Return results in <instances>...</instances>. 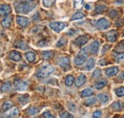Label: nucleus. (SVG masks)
<instances>
[{"instance_id":"15","label":"nucleus","mask_w":124,"mask_h":118,"mask_svg":"<svg viewBox=\"0 0 124 118\" xmlns=\"http://www.w3.org/2000/svg\"><path fill=\"white\" fill-rule=\"evenodd\" d=\"M18 113H19L18 108H13L12 109L10 108V110L7 113H5L3 116H5V117H15L16 115H18Z\"/></svg>"},{"instance_id":"2","label":"nucleus","mask_w":124,"mask_h":118,"mask_svg":"<svg viewBox=\"0 0 124 118\" xmlns=\"http://www.w3.org/2000/svg\"><path fill=\"white\" fill-rule=\"evenodd\" d=\"M54 70V67L52 65H49V64L43 65V66H41L37 70V77H39V78H46L50 74L53 73Z\"/></svg>"},{"instance_id":"16","label":"nucleus","mask_w":124,"mask_h":118,"mask_svg":"<svg viewBox=\"0 0 124 118\" xmlns=\"http://www.w3.org/2000/svg\"><path fill=\"white\" fill-rule=\"evenodd\" d=\"M1 24H2V26H3L4 28H9V27L12 25V17L7 15V16L2 20Z\"/></svg>"},{"instance_id":"32","label":"nucleus","mask_w":124,"mask_h":118,"mask_svg":"<svg viewBox=\"0 0 124 118\" xmlns=\"http://www.w3.org/2000/svg\"><path fill=\"white\" fill-rule=\"evenodd\" d=\"M116 94L118 97H122V96H124V88L123 87L118 88L116 89Z\"/></svg>"},{"instance_id":"17","label":"nucleus","mask_w":124,"mask_h":118,"mask_svg":"<svg viewBox=\"0 0 124 118\" xmlns=\"http://www.w3.org/2000/svg\"><path fill=\"white\" fill-rule=\"evenodd\" d=\"M98 48H99V42H98L97 40L93 41V43L90 45V47H89V49H90L91 53H93V54H96V53H97Z\"/></svg>"},{"instance_id":"9","label":"nucleus","mask_w":124,"mask_h":118,"mask_svg":"<svg viewBox=\"0 0 124 118\" xmlns=\"http://www.w3.org/2000/svg\"><path fill=\"white\" fill-rule=\"evenodd\" d=\"M16 21L18 23V25H20L21 27H27L28 24H29V19L25 16H21V15H18L16 17Z\"/></svg>"},{"instance_id":"25","label":"nucleus","mask_w":124,"mask_h":118,"mask_svg":"<svg viewBox=\"0 0 124 118\" xmlns=\"http://www.w3.org/2000/svg\"><path fill=\"white\" fill-rule=\"evenodd\" d=\"M85 16V15L82 13V12H78V13H76L75 15L72 16V20H78V19H81V18H83Z\"/></svg>"},{"instance_id":"41","label":"nucleus","mask_w":124,"mask_h":118,"mask_svg":"<svg viewBox=\"0 0 124 118\" xmlns=\"http://www.w3.org/2000/svg\"><path fill=\"white\" fill-rule=\"evenodd\" d=\"M46 40H42V41H40V42H39V46H43V45H46Z\"/></svg>"},{"instance_id":"18","label":"nucleus","mask_w":124,"mask_h":118,"mask_svg":"<svg viewBox=\"0 0 124 118\" xmlns=\"http://www.w3.org/2000/svg\"><path fill=\"white\" fill-rule=\"evenodd\" d=\"M94 64H95L94 59H93V58H90V59H88L87 63H86V69H87V70H91V69H93V66H94Z\"/></svg>"},{"instance_id":"29","label":"nucleus","mask_w":124,"mask_h":118,"mask_svg":"<svg viewBox=\"0 0 124 118\" xmlns=\"http://www.w3.org/2000/svg\"><path fill=\"white\" fill-rule=\"evenodd\" d=\"M13 107V103L11 101H6L4 105H3V110L6 111V110H9L11 108Z\"/></svg>"},{"instance_id":"44","label":"nucleus","mask_w":124,"mask_h":118,"mask_svg":"<svg viewBox=\"0 0 124 118\" xmlns=\"http://www.w3.org/2000/svg\"><path fill=\"white\" fill-rule=\"evenodd\" d=\"M116 3H120V4H121V3H124V0H116Z\"/></svg>"},{"instance_id":"34","label":"nucleus","mask_w":124,"mask_h":118,"mask_svg":"<svg viewBox=\"0 0 124 118\" xmlns=\"http://www.w3.org/2000/svg\"><path fill=\"white\" fill-rule=\"evenodd\" d=\"M66 43H67V39H66L65 38H62L61 39L58 40V42H57L56 46H57V47H61V46H64Z\"/></svg>"},{"instance_id":"1","label":"nucleus","mask_w":124,"mask_h":118,"mask_svg":"<svg viewBox=\"0 0 124 118\" xmlns=\"http://www.w3.org/2000/svg\"><path fill=\"white\" fill-rule=\"evenodd\" d=\"M34 7H35V5L33 3H31V1H29V0H22V1L18 2L16 5V10L17 13L27 14V13L31 12V10H33Z\"/></svg>"},{"instance_id":"10","label":"nucleus","mask_w":124,"mask_h":118,"mask_svg":"<svg viewBox=\"0 0 124 118\" xmlns=\"http://www.w3.org/2000/svg\"><path fill=\"white\" fill-rule=\"evenodd\" d=\"M15 87L17 90H25L28 88V84L26 82L20 81V80H16L15 82Z\"/></svg>"},{"instance_id":"40","label":"nucleus","mask_w":124,"mask_h":118,"mask_svg":"<svg viewBox=\"0 0 124 118\" xmlns=\"http://www.w3.org/2000/svg\"><path fill=\"white\" fill-rule=\"evenodd\" d=\"M93 117L96 118V117H101V112L99 111V110H96V111H94L93 114Z\"/></svg>"},{"instance_id":"24","label":"nucleus","mask_w":124,"mask_h":118,"mask_svg":"<svg viewBox=\"0 0 124 118\" xmlns=\"http://www.w3.org/2000/svg\"><path fill=\"white\" fill-rule=\"evenodd\" d=\"M98 99L100 100V102L102 104H105V103H107L109 101V96L107 95V94H99L98 95Z\"/></svg>"},{"instance_id":"13","label":"nucleus","mask_w":124,"mask_h":118,"mask_svg":"<svg viewBox=\"0 0 124 118\" xmlns=\"http://www.w3.org/2000/svg\"><path fill=\"white\" fill-rule=\"evenodd\" d=\"M118 67L117 66H114V67H110V68H107L105 70V73L108 77H113V76H116V74L118 73Z\"/></svg>"},{"instance_id":"38","label":"nucleus","mask_w":124,"mask_h":118,"mask_svg":"<svg viewBox=\"0 0 124 118\" xmlns=\"http://www.w3.org/2000/svg\"><path fill=\"white\" fill-rule=\"evenodd\" d=\"M100 76H101V70L100 69H96L93 74V78H99Z\"/></svg>"},{"instance_id":"39","label":"nucleus","mask_w":124,"mask_h":118,"mask_svg":"<svg viewBox=\"0 0 124 118\" xmlns=\"http://www.w3.org/2000/svg\"><path fill=\"white\" fill-rule=\"evenodd\" d=\"M42 116H43V117H46V118H54V115H53L50 111H46V112H44V113L42 114Z\"/></svg>"},{"instance_id":"45","label":"nucleus","mask_w":124,"mask_h":118,"mask_svg":"<svg viewBox=\"0 0 124 118\" xmlns=\"http://www.w3.org/2000/svg\"><path fill=\"white\" fill-rule=\"evenodd\" d=\"M109 48H110V46H109V45H107L106 47H104V48H103V52H104V51H106V50L109 49Z\"/></svg>"},{"instance_id":"43","label":"nucleus","mask_w":124,"mask_h":118,"mask_svg":"<svg viewBox=\"0 0 124 118\" xmlns=\"http://www.w3.org/2000/svg\"><path fill=\"white\" fill-rule=\"evenodd\" d=\"M119 79H124V72H122L119 75Z\"/></svg>"},{"instance_id":"19","label":"nucleus","mask_w":124,"mask_h":118,"mask_svg":"<svg viewBox=\"0 0 124 118\" xmlns=\"http://www.w3.org/2000/svg\"><path fill=\"white\" fill-rule=\"evenodd\" d=\"M74 82H75V78H74V76H72V75L67 76L66 79H65V84H66V86H68V87H71V86L74 84Z\"/></svg>"},{"instance_id":"11","label":"nucleus","mask_w":124,"mask_h":118,"mask_svg":"<svg viewBox=\"0 0 124 118\" xmlns=\"http://www.w3.org/2000/svg\"><path fill=\"white\" fill-rule=\"evenodd\" d=\"M117 37H118V34H117L116 31H110V32H108L106 34V39H108L109 41H111V42L116 41Z\"/></svg>"},{"instance_id":"35","label":"nucleus","mask_w":124,"mask_h":118,"mask_svg":"<svg viewBox=\"0 0 124 118\" xmlns=\"http://www.w3.org/2000/svg\"><path fill=\"white\" fill-rule=\"evenodd\" d=\"M95 101H96L95 98H90V99H88V100L85 102V105H86V106H92V105H93V104L95 103Z\"/></svg>"},{"instance_id":"30","label":"nucleus","mask_w":124,"mask_h":118,"mask_svg":"<svg viewBox=\"0 0 124 118\" xmlns=\"http://www.w3.org/2000/svg\"><path fill=\"white\" fill-rule=\"evenodd\" d=\"M122 105L123 104L120 103V102H115V103H113V105H112V108H114L116 110H118V109L122 108Z\"/></svg>"},{"instance_id":"28","label":"nucleus","mask_w":124,"mask_h":118,"mask_svg":"<svg viewBox=\"0 0 124 118\" xmlns=\"http://www.w3.org/2000/svg\"><path fill=\"white\" fill-rule=\"evenodd\" d=\"M53 55H54V54H53V52H52V51H45V52H43V54H42L43 59H52Z\"/></svg>"},{"instance_id":"3","label":"nucleus","mask_w":124,"mask_h":118,"mask_svg":"<svg viewBox=\"0 0 124 118\" xmlns=\"http://www.w3.org/2000/svg\"><path fill=\"white\" fill-rule=\"evenodd\" d=\"M86 58H87V49L85 48V49H83L78 56L76 57V59H75V64L76 65H81V64H83L85 62V60H86Z\"/></svg>"},{"instance_id":"20","label":"nucleus","mask_w":124,"mask_h":118,"mask_svg":"<svg viewBox=\"0 0 124 118\" xmlns=\"http://www.w3.org/2000/svg\"><path fill=\"white\" fill-rule=\"evenodd\" d=\"M12 88V84H11V82H5L2 86H1V91L2 92H5V91H8V90H10Z\"/></svg>"},{"instance_id":"36","label":"nucleus","mask_w":124,"mask_h":118,"mask_svg":"<svg viewBox=\"0 0 124 118\" xmlns=\"http://www.w3.org/2000/svg\"><path fill=\"white\" fill-rule=\"evenodd\" d=\"M60 117L64 118V117H69V118H73L74 117V115L73 114H70L69 112H67V111H64V112H62L61 114H60Z\"/></svg>"},{"instance_id":"6","label":"nucleus","mask_w":124,"mask_h":118,"mask_svg":"<svg viewBox=\"0 0 124 118\" xmlns=\"http://www.w3.org/2000/svg\"><path fill=\"white\" fill-rule=\"evenodd\" d=\"M11 7L9 5H6V4H3V5H0V15L1 16H7L11 14Z\"/></svg>"},{"instance_id":"12","label":"nucleus","mask_w":124,"mask_h":118,"mask_svg":"<svg viewBox=\"0 0 124 118\" xmlns=\"http://www.w3.org/2000/svg\"><path fill=\"white\" fill-rule=\"evenodd\" d=\"M9 58L12 59V60H14V61H20L21 59H22V56L17 51H12L10 53V55H9Z\"/></svg>"},{"instance_id":"4","label":"nucleus","mask_w":124,"mask_h":118,"mask_svg":"<svg viewBox=\"0 0 124 118\" xmlns=\"http://www.w3.org/2000/svg\"><path fill=\"white\" fill-rule=\"evenodd\" d=\"M50 28L55 32H60L66 27V23L64 22H52L49 24Z\"/></svg>"},{"instance_id":"23","label":"nucleus","mask_w":124,"mask_h":118,"mask_svg":"<svg viewBox=\"0 0 124 118\" xmlns=\"http://www.w3.org/2000/svg\"><path fill=\"white\" fill-rule=\"evenodd\" d=\"M105 10H106V6H104V5H97V6L95 7L94 13H95V14H101V13H103Z\"/></svg>"},{"instance_id":"46","label":"nucleus","mask_w":124,"mask_h":118,"mask_svg":"<svg viewBox=\"0 0 124 118\" xmlns=\"http://www.w3.org/2000/svg\"><path fill=\"white\" fill-rule=\"evenodd\" d=\"M37 17H38V14H36L35 15H33V16H32V19H35V18H37Z\"/></svg>"},{"instance_id":"22","label":"nucleus","mask_w":124,"mask_h":118,"mask_svg":"<svg viewBox=\"0 0 124 118\" xmlns=\"http://www.w3.org/2000/svg\"><path fill=\"white\" fill-rule=\"evenodd\" d=\"M26 59L29 62H33L35 60V54L33 52H28L26 54Z\"/></svg>"},{"instance_id":"21","label":"nucleus","mask_w":124,"mask_h":118,"mask_svg":"<svg viewBox=\"0 0 124 118\" xmlns=\"http://www.w3.org/2000/svg\"><path fill=\"white\" fill-rule=\"evenodd\" d=\"M93 91L92 88H86L81 92V96L82 97H90L91 95H93Z\"/></svg>"},{"instance_id":"48","label":"nucleus","mask_w":124,"mask_h":118,"mask_svg":"<svg viewBox=\"0 0 124 118\" xmlns=\"http://www.w3.org/2000/svg\"><path fill=\"white\" fill-rule=\"evenodd\" d=\"M0 71H1V67H0Z\"/></svg>"},{"instance_id":"49","label":"nucleus","mask_w":124,"mask_h":118,"mask_svg":"<svg viewBox=\"0 0 124 118\" xmlns=\"http://www.w3.org/2000/svg\"><path fill=\"white\" fill-rule=\"evenodd\" d=\"M123 35H124V31H123Z\"/></svg>"},{"instance_id":"42","label":"nucleus","mask_w":124,"mask_h":118,"mask_svg":"<svg viewBox=\"0 0 124 118\" xmlns=\"http://www.w3.org/2000/svg\"><path fill=\"white\" fill-rule=\"evenodd\" d=\"M124 58V55H121V56H118L117 58H116V60H121V59Z\"/></svg>"},{"instance_id":"8","label":"nucleus","mask_w":124,"mask_h":118,"mask_svg":"<svg viewBox=\"0 0 124 118\" xmlns=\"http://www.w3.org/2000/svg\"><path fill=\"white\" fill-rule=\"evenodd\" d=\"M58 64L64 70H67V69L70 68V59L67 58V57H63L58 60Z\"/></svg>"},{"instance_id":"47","label":"nucleus","mask_w":124,"mask_h":118,"mask_svg":"<svg viewBox=\"0 0 124 118\" xmlns=\"http://www.w3.org/2000/svg\"><path fill=\"white\" fill-rule=\"evenodd\" d=\"M29 1H34V0H29Z\"/></svg>"},{"instance_id":"31","label":"nucleus","mask_w":124,"mask_h":118,"mask_svg":"<svg viewBox=\"0 0 124 118\" xmlns=\"http://www.w3.org/2000/svg\"><path fill=\"white\" fill-rule=\"evenodd\" d=\"M16 47H18V48H20V49H26L28 46L27 44L25 43V42H23V41H16Z\"/></svg>"},{"instance_id":"37","label":"nucleus","mask_w":124,"mask_h":118,"mask_svg":"<svg viewBox=\"0 0 124 118\" xmlns=\"http://www.w3.org/2000/svg\"><path fill=\"white\" fill-rule=\"evenodd\" d=\"M109 15H110L111 18H115V17L117 15V11H116V10H112V11H110Z\"/></svg>"},{"instance_id":"27","label":"nucleus","mask_w":124,"mask_h":118,"mask_svg":"<svg viewBox=\"0 0 124 118\" xmlns=\"http://www.w3.org/2000/svg\"><path fill=\"white\" fill-rule=\"evenodd\" d=\"M38 111H39V109H38L37 108H35V107H31V108H28V110H27V112H28L29 115H34V114H36Z\"/></svg>"},{"instance_id":"7","label":"nucleus","mask_w":124,"mask_h":118,"mask_svg":"<svg viewBox=\"0 0 124 118\" xmlns=\"http://www.w3.org/2000/svg\"><path fill=\"white\" fill-rule=\"evenodd\" d=\"M87 41H88V38H87L86 36H79L78 38H77V39H75L74 43L77 45V46L81 47V46H83V45L86 44Z\"/></svg>"},{"instance_id":"14","label":"nucleus","mask_w":124,"mask_h":118,"mask_svg":"<svg viewBox=\"0 0 124 118\" xmlns=\"http://www.w3.org/2000/svg\"><path fill=\"white\" fill-rule=\"evenodd\" d=\"M85 83H86V76L84 74H81V75L78 76V78L77 79V81H76V87L77 88H80Z\"/></svg>"},{"instance_id":"33","label":"nucleus","mask_w":124,"mask_h":118,"mask_svg":"<svg viewBox=\"0 0 124 118\" xmlns=\"http://www.w3.org/2000/svg\"><path fill=\"white\" fill-rule=\"evenodd\" d=\"M55 0H43V5L45 7H51L52 5H54Z\"/></svg>"},{"instance_id":"5","label":"nucleus","mask_w":124,"mask_h":118,"mask_svg":"<svg viewBox=\"0 0 124 118\" xmlns=\"http://www.w3.org/2000/svg\"><path fill=\"white\" fill-rule=\"evenodd\" d=\"M96 27L100 30H105L110 27V22L106 18H100L96 22Z\"/></svg>"},{"instance_id":"26","label":"nucleus","mask_w":124,"mask_h":118,"mask_svg":"<svg viewBox=\"0 0 124 118\" xmlns=\"http://www.w3.org/2000/svg\"><path fill=\"white\" fill-rule=\"evenodd\" d=\"M106 85H107V82H106V81H100V82H97V83L94 85V88L96 89H101V88H103Z\"/></svg>"}]
</instances>
